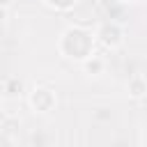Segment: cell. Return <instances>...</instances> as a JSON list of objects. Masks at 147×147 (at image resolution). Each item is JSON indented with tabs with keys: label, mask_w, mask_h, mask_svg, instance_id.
<instances>
[{
	"label": "cell",
	"mask_w": 147,
	"mask_h": 147,
	"mask_svg": "<svg viewBox=\"0 0 147 147\" xmlns=\"http://www.w3.org/2000/svg\"><path fill=\"white\" fill-rule=\"evenodd\" d=\"M2 18H5V11H2V9H0V21H2Z\"/></svg>",
	"instance_id": "obj_1"
}]
</instances>
